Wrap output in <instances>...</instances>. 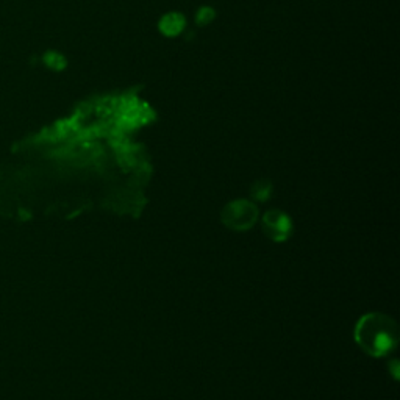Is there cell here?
Masks as SVG:
<instances>
[{"label": "cell", "instance_id": "cell-2", "mask_svg": "<svg viewBox=\"0 0 400 400\" xmlns=\"http://www.w3.org/2000/svg\"><path fill=\"white\" fill-rule=\"evenodd\" d=\"M213 18H215V10H213V8L203 6L202 10H199L198 18H195V21H198V23H202V26H207V23H210L211 21H213Z\"/></svg>", "mask_w": 400, "mask_h": 400}, {"label": "cell", "instance_id": "cell-1", "mask_svg": "<svg viewBox=\"0 0 400 400\" xmlns=\"http://www.w3.org/2000/svg\"><path fill=\"white\" fill-rule=\"evenodd\" d=\"M185 28V18L180 13H168L160 21V30L166 36H177Z\"/></svg>", "mask_w": 400, "mask_h": 400}]
</instances>
